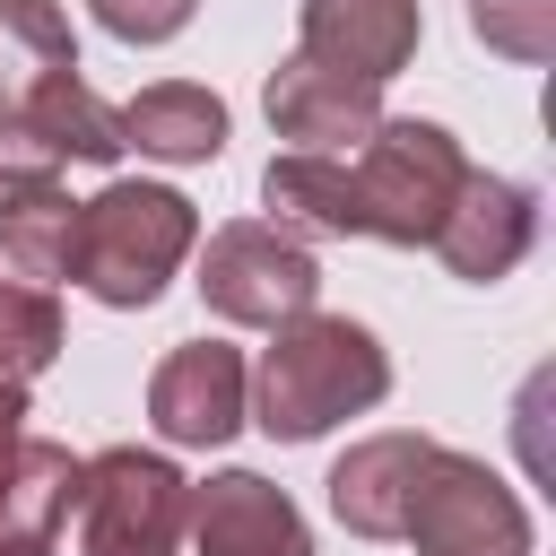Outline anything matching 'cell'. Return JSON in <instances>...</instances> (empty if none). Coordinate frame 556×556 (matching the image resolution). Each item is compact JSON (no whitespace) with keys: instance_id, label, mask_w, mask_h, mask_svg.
Wrapping results in <instances>:
<instances>
[{"instance_id":"d6986e66","label":"cell","mask_w":556,"mask_h":556,"mask_svg":"<svg viewBox=\"0 0 556 556\" xmlns=\"http://www.w3.org/2000/svg\"><path fill=\"white\" fill-rule=\"evenodd\" d=\"M469 26L504 61H547L556 52V0H469Z\"/></svg>"},{"instance_id":"603a6c76","label":"cell","mask_w":556,"mask_h":556,"mask_svg":"<svg viewBox=\"0 0 556 556\" xmlns=\"http://www.w3.org/2000/svg\"><path fill=\"white\" fill-rule=\"evenodd\" d=\"M0 556H52V539H9L0 530Z\"/></svg>"},{"instance_id":"ac0fdd59","label":"cell","mask_w":556,"mask_h":556,"mask_svg":"<svg viewBox=\"0 0 556 556\" xmlns=\"http://www.w3.org/2000/svg\"><path fill=\"white\" fill-rule=\"evenodd\" d=\"M52 356H61V304L26 278H0V382L26 391Z\"/></svg>"},{"instance_id":"e0dca14e","label":"cell","mask_w":556,"mask_h":556,"mask_svg":"<svg viewBox=\"0 0 556 556\" xmlns=\"http://www.w3.org/2000/svg\"><path fill=\"white\" fill-rule=\"evenodd\" d=\"M52 156H78V165H113L122 156V122L87 96V78H61V87H43L26 113H17Z\"/></svg>"},{"instance_id":"2e32d148","label":"cell","mask_w":556,"mask_h":556,"mask_svg":"<svg viewBox=\"0 0 556 556\" xmlns=\"http://www.w3.org/2000/svg\"><path fill=\"white\" fill-rule=\"evenodd\" d=\"M70 504H78V460H70V443H17V460H9V495H0V530L9 539H52L61 521H70Z\"/></svg>"},{"instance_id":"5bb4252c","label":"cell","mask_w":556,"mask_h":556,"mask_svg":"<svg viewBox=\"0 0 556 556\" xmlns=\"http://www.w3.org/2000/svg\"><path fill=\"white\" fill-rule=\"evenodd\" d=\"M78 78V35L52 0H0V113H26L43 87Z\"/></svg>"},{"instance_id":"7a4b0ae2","label":"cell","mask_w":556,"mask_h":556,"mask_svg":"<svg viewBox=\"0 0 556 556\" xmlns=\"http://www.w3.org/2000/svg\"><path fill=\"white\" fill-rule=\"evenodd\" d=\"M200 243V217L182 191L165 182H104L96 200H78V287L113 313H139L165 295V278L182 269V252Z\"/></svg>"},{"instance_id":"7c38bea8","label":"cell","mask_w":556,"mask_h":556,"mask_svg":"<svg viewBox=\"0 0 556 556\" xmlns=\"http://www.w3.org/2000/svg\"><path fill=\"white\" fill-rule=\"evenodd\" d=\"M426 452H434L426 434H365V443H348V460L330 469V513L356 539H400Z\"/></svg>"},{"instance_id":"44dd1931","label":"cell","mask_w":556,"mask_h":556,"mask_svg":"<svg viewBox=\"0 0 556 556\" xmlns=\"http://www.w3.org/2000/svg\"><path fill=\"white\" fill-rule=\"evenodd\" d=\"M52 165H61V156H52L17 113H0V200H9V191H26V182H52Z\"/></svg>"},{"instance_id":"ba28073f","label":"cell","mask_w":556,"mask_h":556,"mask_svg":"<svg viewBox=\"0 0 556 556\" xmlns=\"http://www.w3.org/2000/svg\"><path fill=\"white\" fill-rule=\"evenodd\" d=\"M243 391H252V374H243V356L226 339H182L148 382V417H156L165 443L208 452V443H226L243 426Z\"/></svg>"},{"instance_id":"3957f363","label":"cell","mask_w":556,"mask_h":556,"mask_svg":"<svg viewBox=\"0 0 556 556\" xmlns=\"http://www.w3.org/2000/svg\"><path fill=\"white\" fill-rule=\"evenodd\" d=\"M469 156L443 122H382L356 156H348V200H356V235L382 243H434L443 208L460 200Z\"/></svg>"},{"instance_id":"6da1fadb","label":"cell","mask_w":556,"mask_h":556,"mask_svg":"<svg viewBox=\"0 0 556 556\" xmlns=\"http://www.w3.org/2000/svg\"><path fill=\"white\" fill-rule=\"evenodd\" d=\"M391 391V356L365 321L348 313H304L269 339L261 356V434L278 443H313L339 417H365Z\"/></svg>"},{"instance_id":"9c48e42d","label":"cell","mask_w":556,"mask_h":556,"mask_svg":"<svg viewBox=\"0 0 556 556\" xmlns=\"http://www.w3.org/2000/svg\"><path fill=\"white\" fill-rule=\"evenodd\" d=\"M304 61L339 70V78H400L417 61V0H304Z\"/></svg>"},{"instance_id":"9a60e30c","label":"cell","mask_w":556,"mask_h":556,"mask_svg":"<svg viewBox=\"0 0 556 556\" xmlns=\"http://www.w3.org/2000/svg\"><path fill=\"white\" fill-rule=\"evenodd\" d=\"M0 261L26 287H52L78 269V200L61 182H26L0 200Z\"/></svg>"},{"instance_id":"7402d4cb","label":"cell","mask_w":556,"mask_h":556,"mask_svg":"<svg viewBox=\"0 0 556 556\" xmlns=\"http://www.w3.org/2000/svg\"><path fill=\"white\" fill-rule=\"evenodd\" d=\"M17 417H26V391H17V382H0V495H9V460H17V443H26V426H17Z\"/></svg>"},{"instance_id":"8992f818","label":"cell","mask_w":556,"mask_h":556,"mask_svg":"<svg viewBox=\"0 0 556 556\" xmlns=\"http://www.w3.org/2000/svg\"><path fill=\"white\" fill-rule=\"evenodd\" d=\"M200 295L217 321H243V330H287L313 313L321 295V269L295 235L278 226H217L208 252H200Z\"/></svg>"},{"instance_id":"52a82bcc","label":"cell","mask_w":556,"mask_h":556,"mask_svg":"<svg viewBox=\"0 0 556 556\" xmlns=\"http://www.w3.org/2000/svg\"><path fill=\"white\" fill-rule=\"evenodd\" d=\"M269 122H278L287 156H356L382 130V104H374L365 78H339V70L287 52L278 78H269Z\"/></svg>"},{"instance_id":"ffe728a7","label":"cell","mask_w":556,"mask_h":556,"mask_svg":"<svg viewBox=\"0 0 556 556\" xmlns=\"http://www.w3.org/2000/svg\"><path fill=\"white\" fill-rule=\"evenodd\" d=\"M87 9H96V26L122 35V43H174L200 0H87Z\"/></svg>"},{"instance_id":"4fadbf2b","label":"cell","mask_w":556,"mask_h":556,"mask_svg":"<svg viewBox=\"0 0 556 556\" xmlns=\"http://www.w3.org/2000/svg\"><path fill=\"white\" fill-rule=\"evenodd\" d=\"M113 122H122V148L165 156V165H208V156L226 148V104H217L208 87H182V78L139 87Z\"/></svg>"},{"instance_id":"30bf717a","label":"cell","mask_w":556,"mask_h":556,"mask_svg":"<svg viewBox=\"0 0 556 556\" xmlns=\"http://www.w3.org/2000/svg\"><path fill=\"white\" fill-rule=\"evenodd\" d=\"M530 235H539V200H530L521 182H504V174H469L460 200H452L443 226H434V252H443L452 278L486 287V278H504V269L530 252Z\"/></svg>"},{"instance_id":"5b68a950","label":"cell","mask_w":556,"mask_h":556,"mask_svg":"<svg viewBox=\"0 0 556 556\" xmlns=\"http://www.w3.org/2000/svg\"><path fill=\"white\" fill-rule=\"evenodd\" d=\"M400 539L417 556H530V513H521V495L486 460L434 443L426 469H417V495H408Z\"/></svg>"},{"instance_id":"277c9868","label":"cell","mask_w":556,"mask_h":556,"mask_svg":"<svg viewBox=\"0 0 556 556\" xmlns=\"http://www.w3.org/2000/svg\"><path fill=\"white\" fill-rule=\"evenodd\" d=\"M191 530V486L174 460L113 443L78 460V547L87 556H174Z\"/></svg>"},{"instance_id":"8fae6325","label":"cell","mask_w":556,"mask_h":556,"mask_svg":"<svg viewBox=\"0 0 556 556\" xmlns=\"http://www.w3.org/2000/svg\"><path fill=\"white\" fill-rule=\"evenodd\" d=\"M191 539H200V556H313L304 513L252 469H226L191 495Z\"/></svg>"}]
</instances>
